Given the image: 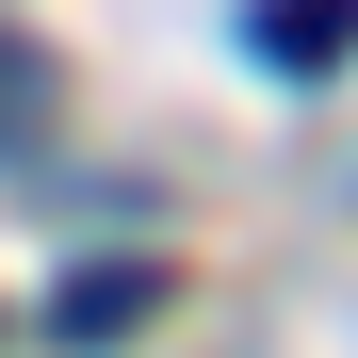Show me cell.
<instances>
[{"instance_id":"2","label":"cell","mask_w":358,"mask_h":358,"mask_svg":"<svg viewBox=\"0 0 358 358\" xmlns=\"http://www.w3.org/2000/svg\"><path fill=\"white\" fill-rule=\"evenodd\" d=\"M147 310H163V261H98V277H66V293H49V342L82 358V342H131Z\"/></svg>"},{"instance_id":"1","label":"cell","mask_w":358,"mask_h":358,"mask_svg":"<svg viewBox=\"0 0 358 358\" xmlns=\"http://www.w3.org/2000/svg\"><path fill=\"white\" fill-rule=\"evenodd\" d=\"M245 49L277 82H326V66H358V0H245Z\"/></svg>"}]
</instances>
